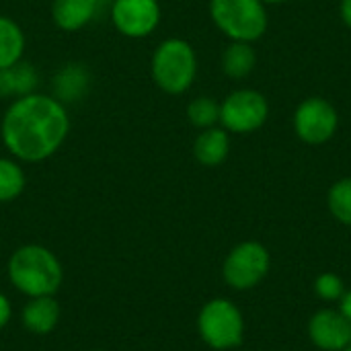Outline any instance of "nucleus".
I'll return each instance as SVG.
<instances>
[{"instance_id": "obj_9", "label": "nucleus", "mask_w": 351, "mask_h": 351, "mask_svg": "<svg viewBox=\"0 0 351 351\" xmlns=\"http://www.w3.org/2000/svg\"><path fill=\"white\" fill-rule=\"evenodd\" d=\"M111 16L119 33L146 37L160 21V6L156 0H115Z\"/></svg>"}, {"instance_id": "obj_13", "label": "nucleus", "mask_w": 351, "mask_h": 351, "mask_svg": "<svg viewBox=\"0 0 351 351\" xmlns=\"http://www.w3.org/2000/svg\"><path fill=\"white\" fill-rule=\"evenodd\" d=\"M99 0H53L51 14L60 29L76 31L95 16Z\"/></svg>"}, {"instance_id": "obj_14", "label": "nucleus", "mask_w": 351, "mask_h": 351, "mask_svg": "<svg viewBox=\"0 0 351 351\" xmlns=\"http://www.w3.org/2000/svg\"><path fill=\"white\" fill-rule=\"evenodd\" d=\"M257 66V53L247 41H230L222 53V70L226 76L241 80L247 78Z\"/></svg>"}, {"instance_id": "obj_15", "label": "nucleus", "mask_w": 351, "mask_h": 351, "mask_svg": "<svg viewBox=\"0 0 351 351\" xmlns=\"http://www.w3.org/2000/svg\"><path fill=\"white\" fill-rule=\"evenodd\" d=\"M37 84V74L29 64H12L10 68L0 70V97H25Z\"/></svg>"}, {"instance_id": "obj_25", "label": "nucleus", "mask_w": 351, "mask_h": 351, "mask_svg": "<svg viewBox=\"0 0 351 351\" xmlns=\"http://www.w3.org/2000/svg\"><path fill=\"white\" fill-rule=\"evenodd\" d=\"M343 351H351V346H348V348H346V350Z\"/></svg>"}, {"instance_id": "obj_19", "label": "nucleus", "mask_w": 351, "mask_h": 351, "mask_svg": "<svg viewBox=\"0 0 351 351\" xmlns=\"http://www.w3.org/2000/svg\"><path fill=\"white\" fill-rule=\"evenodd\" d=\"M187 117L199 130L214 128L220 121V103H216L212 97H197L189 103Z\"/></svg>"}, {"instance_id": "obj_6", "label": "nucleus", "mask_w": 351, "mask_h": 351, "mask_svg": "<svg viewBox=\"0 0 351 351\" xmlns=\"http://www.w3.org/2000/svg\"><path fill=\"white\" fill-rule=\"evenodd\" d=\"M271 269V255L259 241H243L230 249L222 263V278L228 288L249 292L257 288Z\"/></svg>"}, {"instance_id": "obj_11", "label": "nucleus", "mask_w": 351, "mask_h": 351, "mask_svg": "<svg viewBox=\"0 0 351 351\" xmlns=\"http://www.w3.org/2000/svg\"><path fill=\"white\" fill-rule=\"evenodd\" d=\"M60 317H62V308H60V302L56 300V296L29 298L21 313L23 327L33 335L51 333L58 327Z\"/></svg>"}, {"instance_id": "obj_24", "label": "nucleus", "mask_w": 351, "mask_h": 351, "mask_svg": "<svg viewBox=\"0 0 351 351\" xmlns=\"http://www.w3.org/2000/svg\"><path fill=\"white\" fill-rule=\"evenodd\" d=\"M261 2H265L267 6H278V4H284V2H288V0H261Z\"/></svg>"}, {"instance_id": "obj_4", "label": "nucleus", "mask_w": 351, "mask_h": 351, "mask_svg": "<svg viewBox=\"0 0 351 351\" xmlns=\"http://www.w3.org/2000/svg\"><path fill=\"white\" fill-rule=\"evenodd\" d=\"M197 333L212 350H234L245 339V317L232 300L212 298L197 315Z\"/></svg>"}, {"instance_id": "obj_10", "label": "nucleus", "mask_w": 351, "mask_h": 351, "mask_svg": "<svg viewBox=\"0 0 351 351\" xmlns=\"http://www.w3.org/2000/svg\"><path fill=\"white\" fill-rule=\"evenodd\" d=\"M308 339L321 351H343L351 346V323L337 308H321L308 321Z\"/></svg>"}, {"instance_id": "obj_26", "label": "nucleus", "mask_w": 351, "mask_h": 351, "mask_svg": "<svg viewBox=\"0 0 351 351\" xmlns=\"http://www.w3.org/2000/svg\"><path fill=\"white\" fill-rule=\"evenodd\" d=\"M93 351H103V350H93Z\"/></svg>"}, {"instance_id": "obj_23", "label": "nucleus", "mask_w": 351, "mask_h": 351, "mask_svg": "<svg viewBox=\"0 0 351 351\" xmlns=\"http://www.w3.org/2000/svg\"><path fill=\"white\" fill-rule=\"evenodd\" d=\"M339 311H341V315L351 323V288L346 290L343 298L339 300Z\"/></svg>"}, {"instance_id": "obj_1", "label": "nucleus", "mask_w": 351, "mask_h": 351, "mask_svg": "<svg viewBox=\"0 0 351 351\" xmlns=\"http://www.w3.org/2000/svg\"><path fill=\"white\" fill-rule=\"evenodd\" d=\"M70 119L64 105L45 95L16 99L2 117V140L12 156L25 162L49 158L66 140Z\"/></svg>"}, {"instance_id": "obj_3", "label": "nucleus", "mask_w": 351, "mask_h": 351, "mask_svg": "<svg viewBox=\"0 0 351 351\" xmlns=\"http://www.w3.org/2000/svg\"><path fill=\"white\" fill-rule=\"evenodd\" d=\"M210 16L230 41H259L269 27L267 4L261 0H210Z\"/></svg>"}, {"instance_id": "obj_17", "label": "nucleus", "mask_w": 351, "mask_h": 351, "mask_svg": "<svg viewBox=\"0 0 351 351\" xmlns=\"http://www.w3.org/2000/svg\"><path fill=\"white\" fill-rule=\"evenodd\" d=\"M327 208L339 224L351 226V177H343L329 187Z\"/></svg>"}, {"instance_id": "obj_22", "label": "nucleus", "mask_w": 351, "mask_h": 351, "mask_svg": "<svg viewBox=\"0 0 351 351\" xmlns=\"http://www.w3.org/2000/svg\"><path fill=\"white\" fill-rule=\"evenodd\" d=\"M339 16H341L343 25L351 29V0H341L339 2Z\"/></svg>"}, {"instance_id": "obj_16", "label": "nucleus", "mask_w": 351, "mask_h": 351, "mask_svg": "<svg viewBox=\"0 0 351 351\" xmlns=\"http://www.w3.org/2000/svg\"><path fill=\"white\" fill-rule=\"evenodd\" d=\"M23 49H25V37L21 27L12 19L0 16V70L21 62Z\"/></svg>"}, {"instance_id": "obj_8", "label": "nucleus", "mask_w": 351, "mask_h": 351, "mask_svg": "<svg viewBox=\"0 0 351 351\" xmlns=\"http://www.w3.org/2000/svg\"><path fill=\"white\" fill-rule=\"evenodd\" d=\"M292 123L300 142L308 146H321L337 134L339 113L331 101L323 97H308L298 103Z\"/></svg>"}, {"instance_id": "obj_18", "label": "nucleus", "mask_w": 351, "mask_h": 351, "mask_svg": "<svg viewBox=\"0 0 351 351\" xmlns=\"http://www.w3.org/2000/svg\"><path fill=\"white\" fill-rule=\"evenodd\" d=\"M25 189L23 169L8 158H0V204L16 199Z\"/></svg>"}, {"instance_id": "obj_2", "label": "nucleus", "mask_w": 351, "mask_h": 351, "mask_svg": "<svg viewBox=\"0 0 351 351\" xmlns=\"http://www.w3.org/2000/svg\"><path fill=\"white\" fill-rule=\"evenodd\" d=\"M6 274L12 288L27 298L56 296L64 282L60 259L43 245H23L12 251Z\"/></svg>"}, {"instance_id": "obj_12", "label": "nucleus", "mask_w": 351, "mask_h": 351, "mask_svg": "<svg viewBox=\"0 0 351 351\" xmlns=\"http://www.w3.org/2000/svg\"><path fill=\"white\" fill-rule=\"evenodd\" d=\"M230 154V136L224 128H208L193 142V156L204 167H220Z\"/></svg>"}, {"instance_id": "obj_5", "label": "nucleus", "mask_w": 351, "mask_h": 351, "mask_svg": "<svg viewBox=\"0 0 351 351\" xmlns=\"http://www.w3.org/2000/svg\"><path fill=\"white\" fill-rule=\"evenodd\" d=\"M197 74V56L183 39L162 41L152 56V78L169 95L185 93Z\"/></svg>"}, {"instance_id": "obj_20", "label": "nucleus", "mask_w": 351, "mask_h": 351, "mask_svg": "<svg viewBox=\"0 0 351 351\" xmlns=\"http://www.w3.org/2000/svg\"><path fill=\"white\" fill-rule=\"evenodd\" d=\"M313 290H315V296L323 302H339L346 294V284L343 280L333 274V271H325L321 276H317L315 284H313Z\"/></svg>"}, {"instance_id": "obj_21", "label": "nucleus", "mask_w": 351, "mask_h": 351, "mask_svg": "<svg viewBox=\"0 0 351 351\" xmlns=\"http://www.w3.org/2000/svg\"><path fill=\"white\" fill-rule=\"evenodd\" d=\"M12 319V304L10 300L0 292V329H4Z\"/></svg>"}, {"instance_id": "obj_7", "label": "nucleus", "mask_w": 351, "mask_h": 351, "mask_svg": "<svg viewBox=\"0 0 351 351\" xmlns=\"http://www.w3.org/2000/svg\"><path fill=\"white\" fill-rule=\"evenodd\" d=\"M269 117V101L255 88L232 90L220 103V123L232 134H253L265 125Z\"/></svg>"}]
</instances>
